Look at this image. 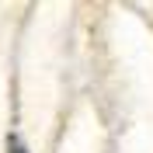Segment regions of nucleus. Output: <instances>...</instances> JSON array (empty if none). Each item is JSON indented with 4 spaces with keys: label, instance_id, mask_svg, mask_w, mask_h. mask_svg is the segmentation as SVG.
<instances>
[]
</instances>
